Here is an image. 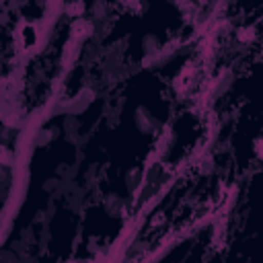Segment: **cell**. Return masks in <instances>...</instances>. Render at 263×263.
<instances>
[{
  "mask_svg": "<svg viewBox=\"0 0 263 263\" xmlns=\"http://www.w3.org/2000/svg\"><path fill=\"white\" fill-rule=\"evenodd\" d=\"M160 47H162V41H160L156 35H152V33L144 35V39H142L144 55H154V53H158V51H160Z\"/></svg>",
  "mask_w": 263,
  "mask_h": 263,
  "instance_id": "7a4b0ae2",
  "label": "cell"
},
{
  "mask_svg": "<svg viewBox=\"0 0 263 263\" xmlns=\"http://www.w3.org/2000/svg\"><path fill=\"white\" fill-rule=\"evenodd\" d=\"M142 177H144V168H140V166H134V168H129L125 173V189H127L129 195H134L140 189Z\"/></svg>",
  "mask_w": 263,
  "mask_h": 263,
  "instance_id": "6da1fadb",
  "label": "cell"
}]
</instances>
